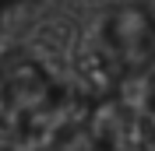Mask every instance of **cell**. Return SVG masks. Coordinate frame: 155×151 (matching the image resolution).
<instances>
[{"mask_svg": "<svg viewBox=\"0 0 155 151\" xmlns=\"http://www.w3.org/2000/svg\"><path fill=\"white\" fill-rule=\"evenodd\" d=\"M81 123V105L39 56L14 49L0 60V137L21 151H46Z\"/></svg>", "mask_w": 155, "mask_h": 151, "instance_id": "cell-1", "label": "cell"}, {"mask_svg": "<svg viewBox=\"0 0 155 151\" xmlns=\"http://www.w3.org/2000/svg\"><path fill=\"white\" fill-rule=\"evenodd\" d=\"M92 63L102 95L155 116V11L113 7L99 25Z\"/></svg>", "mask_w": 155, "mask_h": 151, "instance_id": "cell-2", "label": "cell"}, {"mask_svg": "<svg viewBox=\"0 0 155 151\" xmlns=\"http://www.w3.org/2000/svg\"><path fill=\"white\" fill-rule=\"evenodd\" d=\"M81 133L88 151H155V116L113 95L95 92L81 105Z\"/></svg>", "mask_w": 155, "mask_h": 151, "instance_id": "cell-3", "label": "cell"}, {"mask_svg": "<svg viewBox=\"0 0 155 151\" xmlns=\"http://www.w3.org/2000/svg\"><path fill=\"white\" fill-rule=\"evenodd\" d=\"M0 18H4V7H0Z\"/></svg>", "mask_w": 155, "mask_h": 151, "instance_id": "cell-4", "label": "cell"}, {"mask_svg": "<svg viewBox=\"0 0 155 151\" xmlns=\"http://www.w3.org/2000/svg\"><path fill=\"white\" fill-rule=\"evenodd\" d=\"M85 151H88V148H85Z\"/></svg>", "mask_w": 155, "mask_h": 151, "instance_id": "cell-5", "label": "cell"}]
</instances>
